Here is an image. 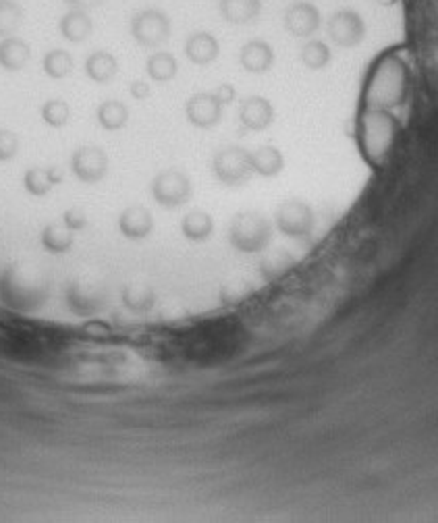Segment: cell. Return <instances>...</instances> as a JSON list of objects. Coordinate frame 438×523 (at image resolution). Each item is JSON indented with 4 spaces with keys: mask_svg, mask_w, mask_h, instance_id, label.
Here are the masks:
<instances>
[{
    "mask_svg": "<svg viewBox=\"0 0 438 523\" xmlns=\"http://www.w3.org/2000/svg\"><path fill=\"white\" fill-rule=\"evenodd\" d=\"M50 283L34 266H9L0 274V302L15 311H36L46 303Z\"/></svg>",
    "mask_w": 438,
    "mask_h": 523,
    "instance_id": "1",
    "label": "cell"
},
{
    "mask_svg": "<svg viewBox=\"0 0 438 523\" xmlns=\"http://www.w3.org/2000/svg\"><path fill=\"white\" fill-rule=\"evenodd\" d=\"M272 225L264 214L256 210H247L233 216L228 227V241L235 250L241 253H258L264 252L270 244Z\"/></svg>",
    "mask_w": 438,
    "mask_h": 523,
    "instance_id": "2",
    "label": "cell"
},
{
    "mask_svg": "<svg viewBox=\"0 0 438 523\" xmlns=\"http://www.w3.org/2000/svg\"><path fill=\"white\" fill-rule=\"evenodd\" d=\"M129 34L144 48L162 46L170 37V17L162 9L145 6L131 15Z\"/></svg>",
    "mask_w": 438,
    "mask_h": 523,
    "instance_id": "3",
    "label": "cell"
},
{
    "mask_svg": "<svg viewBox=\"0 0 438 523\" xmlns=\"http://www.w3.org/2000/svg\"><path fill=\"white\" fill-rule=\"evenodd\" d=\"M212 173L222 185H228V187L245 185L253 175L250 164V152L239 148V145L219 150L212 158Z\"/></svg>",
    "mask_w": 438,
    "mask_h": 523,
    "instance_id": "4",
    "label": "cell"
},
{
    "mask_svg": "<svg viewBox=\"0 0 438 523\" xmlns=\"http://www.w3.org/2000/svg\"><path fill=\"white\" fill-rule=\"evenodd\" d=\"M275 225L285 237L306 239L316 227L314 210L303 200H285L277 208Z\"/></svg>",
    "mask_w": 438,
    "mask_h": 523,
    "instance_id": "5",
    "label": "cell"
},
{
    "mask_svg": "<svg viewBox=\"0 0 438 523\" xmlns=\"http://www.w3.org/2000/svg\"><path fill=\"white\" fill-rule=\"evenodd\" d=\"M152 197L164 208H179L192 197V181L181 170L169 169L154 177L150 185Z\"/></svg>",
    "mask_w": 438,
    "mask_h": 523,
    "instance_id": "6",
    "label": "cell"
},
{
    "mask_svg": "<svg viewBox=\"0 0 438 523\" xmlns=\"http://www.w3.org/2000/svg\"><path fill=\"white\" fill-rule=\"evenodd\" d=\"M328 37L336 46L353 48L366 37V21L358 11L341 9L328 19Z\"/></svg>",
    "mask_w": 438,
    "mask_h": 523,
    "instance_id": "7",
    "label": "cell"
},
{
    "mask_svg": "<svg viewBox=\"0 0 438 523\" xmlns=\"http://www.w3.org/2000/svg\"><path fill=\"white\" fill-rule=\"evenodd\" d=\"M73 175L86 185H96L109 173V156L98 145H84L71 156Z\"/></svg>",
    "mask_w": 438,
    "mask_h": 523,
    "instance_id": "8",
    "label": "cell"
},
{
    "mask_svg": "<svg viewBox=\"0 0 438 523\" xmlns=\"http://www.w3.org/2000/svg\"><path fill=\"white\" fill-rule=\"evenodd\" d=\"M285 28L295 37H310L320 28V11L308 0H295L285 11Z\"/></svg>",
    "mask_w": 438,
    "mask_h": 523,
    "instance_id": "9",
    "label": "cell"
},
{
    "mask_svg": "<svg viewBox=\"0 0 438 523\" xmlns=\"http://www.w3.org/2000/svg\"><path fill=\"white\" fill-rule=\"evenodd\" d=\"M67 6L59 19V34L71 44H84L94 34V9H75V6Z\"/></svg>",
    "mask_w": 438,
    "mask_h": 523,
    "instance_id": "10",
    "label": "cell"
},
{
    "mask_svg": "<svg viewBox=\"0 0 438 523\" xmlns=\"http://www.w3.org/2000/svg\"><path fill=\"white\" fill-rule=\"evenodd\" d=\"M186 114H187V120L194 127H200V129H211V127L220 123L222 106L212 98V94L200 92L187 100Z\"/></svg>",
    "mask_w": 438,
    "mask_h": 523,
    "instance_id": "11",
    "label": "cell"
},
{
    "mask_svg": "<svg viewBox=\"0 0 438 523\" xmlns=\"http://www.w3.org/2000/svg\"><path fill=\"white\" fill-rule=\"evenodd\" d=\"M67 303L78 316H92L103 310L104 293L90 283L75 280L67 291Z\"/></svg>",
    "mask_w": 438,
    "mask_h": 523,
    "instance_id": "12",
    "label": "cell"
},
{
    "mask_svg": "<svg viewBox=\"0 0 438 523\" xmlns=\"http://www.w3.org/2000/svg\"><path fill=\"white\" fill-rule=\"evenodd\" d=\"M239 120L245 129L264 131L275 120V108H272V104L264 95H250V98L241 102Z\"/></svg>",
    "mask_w": 438,
    "mask_h": 523,
    "instance_id": "13",
    "label": "cell"
},
{
    "mask_svg": "<svg viewBox=\"0 0 438 523\" xmlns=\"http://www.w3.org/2000/svg\"><path fill=\"white\" fill-rule=\"evenodd\" d=\"M154 228V219H152L150 210L144 206H129L125 208L119 216V231L123 237L131 241L145 239Z\"/></svg>",
    "mask_w": 438,
    "mask_h": 523,
    "instance_id": "14",
    "label": "cell"
},
{
    "mask_svg": "<svg viewBox=\"0 0 438 523\" xmlns=\"http://www.w3.org/2000/svg\"><path fill=\"white\" fill-rule=\"evenodd\" d=\"M31 59V46L19 34L0 37V69L17 73L28 67Z\"/></svg>",
    "mask_w": 438,
    "mask_h": 523,
    "instance_id": "15",
    "label": "cell"
},
{
    "mask_svg": "<svg viewBox=\"0 0 438 523\" xmlns=\"http://www.w3.org/2000/svg\"><path fill=\"white\" fill-rule=\"evenodd\" d=\"M239 61L247 73H266L275 62V50L264 40H250L241 48Z\"/></svg>",
    "mask_w": 438,
    "mask_h": 523,
    "instance_id": "16",
    "label": "cell"
},
{
    "mask_svg": "<svg viewBox=\"0 0 438 523\" xmlns=\"http://www.w3.org/2000/svg\"><path fill=\"white\" fill-rule=\"evenodd\" d=\"M220 46L219 40L208 31H195L187 37L186 42V54L187 59L198 67H206L219 59Z\"/></svg>",
    "mask_w": 438,
    "mask_h": 523,
    "instance_id": "17",
    "label": "cell"
},
{
    "mask_svg": "<svg viewBox=\"0 0 438 523\" xmlns=\"http://www.w3.org/2000/svg\"><path fill=\"white\" fill-rule=\"evenodd\" d=\"M59 183H62V173L59 167H31L23 175V187L34 197L48 195L54 185Z\"/></svg>",
    "mask_w": 438,
    "mask_h": 523,
    "instance_id": "18",
    "label": "cell"
},
{
    "mask_svg": "<svg viewBox=\"0 0 438 523\" xmlns=\"http://www.w3.org/2000/svg\"><path fill=\"white\" fill-rule=\"evenodd\" d=\"M84 69L86 75L94 81V84L106 86L117 78L119 61L114 59V54L109 53V50H94V53L86 59Z\"/></svg>",
    "mask_w": 438,
    "mask_h": 523,
    "instance_id": "19",
    "label": "cell"
},
{
    "mask_svg": "<svg viewBox=\"0 0 438 523\" xmlns=\"http://www.w3.org/2000/svg\"><path fill=\"white\" fill-rule=\"evenodd\" d=\"M220 12L228 23H253L262 12V0H220Z\"/></svg>",
    "mask_w": 438,
    "mask_h": 523,
    "instance_id": "20",
    "label": "cell"
},
{
    "mask_svg": "<svg viewBox=\"0 0 438 523\" xmlns=\"http://www.w3.org/2000/svg\"><path fill=\"white\" fill-rule=\"evenodd\" d=\"M250 164L256 175L275 177L285 169V156L275 145H262V148L250 152Z\"/></svg>",
    "mask_w": 438,
    "mask_h": 523,
    "instance_id": "21",
    "label": "cell"
},
{
    "mask_svg": "<svg viewBox=\"0 0 438 523\" xmlns=\"http://www.w3.org/2000/svg\"><path fill=\"white\" fill-rule=\"evenodd\" d=\"M181 233L189 241H206L214 233L212 216L204 210H194V212L183 216Z\"/></svg>",
    "mask_w": 438,
    "mask_h": 523,
    "instance_id": "22",
    "label": "cell"
},
{
    "mask_svg": "<svg viewBox=\"0 0 438 523\" xmlns=\"http://www.w3.org/2000/svg\"><path fill=\"white\" fill-rule=\"evenodd\" d=\"M177 59L170 53H164V50H158V53L150 54L148 61H145V73L152 81L156 84H167L177 75Z\"/></svg>",
    "mask_w": 438,
    "mask_h": 523,
    "instance_id": "23",
    "label": "cell"
},
{
    "mask_svg": "<svg viewBox=\"0 0 438 523\" xmlns=\"http://www.w3.org/2000/svg\"><path fill=\"white\" fill-rule=\"evenodd\" d=\"M96 119L103 129L106 131H119L123 129L129 120V108H127L120 100H104L98 106Z\"/></svg>",
    "mask_w": 438,
    "mask_h": 523,
    "instance_id": "24",
    "label": "cell"
},
{
    "mask_svg": "<svg viewBox=\"0 0 438 523\" xmlns=\"http://www.w3.org/2000/svg\"><path fill=\"white\" fill-rule=\"evenodd\" d=\"M73 241L75 233L69 231L62 222H53L42 231V245L50 253H67L73 247Z\"/></svg>",
    "mask_w": 438,
    "mask_h": 523,
    "instance_id": "25",
    "label": "cell"
},
{
    "mask_svg": "<svg viewBox=\"0 0 438 523\" xmlns=\"http://www.w3.org/2000/svg\"><path fill=\"white\" fill-rule=\"evenodd\" d=\"M73 56L69 50H62V48H53L48 50L46 54H44L42 59V69L44 73L48 75V78L53 79H65L69 75L73 73Z\"/></svg>",
    "mask_w": 438,
    "mask_h": 523,
    "instance_id": "26",
    "label": "cell"
},
{
    "mask_svg": "<svg viewBox=\"0 0 438 523\" xmlns=\"http://www.w3.org/2000/svg\"><path fill=\"white\" fill-rule=\"evenodd\" d=\"M123 302L131 311L144 314V311H150L152 308H154L156 295H154V291H152L148 285L133 283L123 291Z\"/></svg>",
    "mask_w": 438,
    "mask_h": 523,
    "instance_id": "27",
    "label": "cell"
},
{
    "mask_svg": "<svg viewBox=\"0 0 438 523\" xmlns=\"http://www.w3.org/2000/svg\"><path fill=\"white\" fill-rule=\"evenodd\" d=\"M300 59L308 69H312V71H320V69H325L328 65L330 59H333V54H330V48L325 42L310 40L306 46L302 48Z\"/></svg>",
    "mask_w": 438,
    "mask_h": 523,
    "instance_id": "28",
    "label": "cell"
},
{
    "mask_svg": "<svg viewBox=\"0 0 438 523\" xmlns=\"http://www.w3.org/2000/svg\"><path fill=\"white\" fill-rule=\"evenodd\" d=\"M293 258L289 256V253H270V256H266L262 260V264H260V272H262V277L266 280H277L287 274L291 268H293Z\"/></svg>",
    "mask_w": 438,
    "mask_h": 523,
    "instance_id": "29",
    "label": "cell"
},
{
    "mask_svg": "<svg viewBox=\"0 0 438 523\" xmlns=\"http://www.w3.org/2000/svg\"><path fill=\"white\" fill-rule=\"evenodd\" d=\"M69 117H71V108H69L65 100L53 98L44 102L42 119L46 125L54 127V129H61V127H65L69 123Z\"/></svg>",
    "mask_w": 438,
    "mask_h": 523,
    "instance_id": "30",
    "label": "cell"
},
{
    "mask_svg": "<svg viewBox=\"0 0 438 523\" xmlns=\"http://www.w3.org/2000/svg\"><path fill=\"white\" fill-rule=\"evenodd\" d=\"M19 152V137L9 129H0V162L11 161Z\"/></svg>",
    "mask_w": 438,
    "mask_h": 523,
    "instance_id": "31",
    "label": "cell"
},
{
    "mask_svg": "<svg viewBox=\"0 0 438 523\" xmlns=\"http://www.w3.org/2000/svg\"><path fill=\"white\" fill-rule=\"evenodd\" d=\"M62 225H65L71 233L84 231L87 227V216L81 208H69L65 214H62Z\"/></svg>",
    "mask_w": 438,
    "mask_h": 523,
    "instance_id": "32",
    "label": "cell"
},
{
    "mask_svg": "<svg viewBox=\"0 0 438 523\" xmlns=\"http://www.w3.org/2000/svg\"><path fill=\"white\" fill-rule=\"evenodd\" d=\"M247 293L250 289L244 283H228L225 289H222V299H225L227 303H237L241 299L247 297Z\"/></svg>",
    "mask_w": 438,
    "mask_h": 523,
    "instance_id": "33",
    "label": "cell"
},
{
    "mask_svg": "<svg viewBox=\"0 0 438 523\" xmlns=\"http://www.w3.org/2000/svg\"><path fill=\"white\" fill-rule=\"evenodd\" d=\"M235 87L231 86V84H220L217 89H214L212 92V98L219 102L220 106H225V104H231V102L235 100Z\"/></svg>",
    "mask_w": 438,
    "mask_h": 523,
    "instance_id": "34",
    "label": "cell"
},
{
    "mask_svg": "<svg viewBox=\"0 0 438 523\" xmlns=\"http://www.w3.org/2000/svg\"><path fill=\"white\" fill-rule=\"evenodd\" d=\"M129 94H131L136 100H145V98H148V95L152 94V89H150V84H148V81L136 79V81H131V84H129Z\"/></svg>",
    "mask_w": 438,
    "mask_h": 523,
    "instance_id": "35",
    "label": "cell"
},
{
    "mask_svg": "<svg viewBox=\"0 0 438 523\" xmlns=\"http://www.w3.org/2000/svg\"><path fill=\"white\" fill-rule=\"evenodd\" d=\"M378 3L383 4V6H393V4H397L399 0H378Z\"/></svg>",
    "mask_w": 438,
    "mask_h": 523,
    "instance_id": "36",
    "label": "cell"
}]
</instances>
